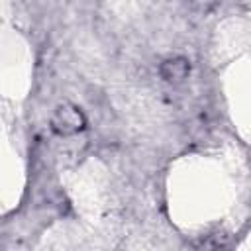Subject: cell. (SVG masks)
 <instances>
[{"mask_svg": "<svg viewBox=\"0 0 251 251\" xmlns=\"http://www.w3.org/2000/svg\"><path fill=\"white\" fill-rule=\"evenodd\" d=\"M188 71H190V65L186 59L182 57H173V59H167L161 67V75L165 80H171V82H178L182 78L188 76Z\"/></svg>", "mask_w": 251, "mask_h": 251, "instance_id": "cell-2", "label": "cell"}, {"mask_svg": "<svg viewBox=\"0 0 251 251\" xmlns=\"http://www.w3.org/2000/svg\"><path fill=\"white\" fill-rule=\"evenodd\" d=\"M51 127L59 135H75L84 127V116L75 104H59L53 112Z\"/></svg>", "mask_w": 251, "mask_h": 251, "instance_id": "cell-1", "label": "cell"}]
</instances>
